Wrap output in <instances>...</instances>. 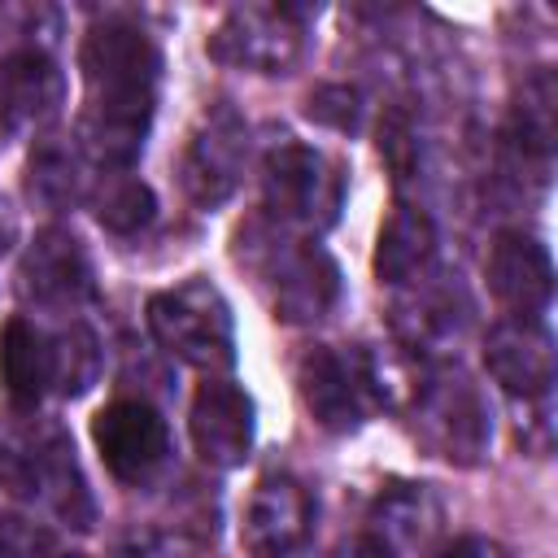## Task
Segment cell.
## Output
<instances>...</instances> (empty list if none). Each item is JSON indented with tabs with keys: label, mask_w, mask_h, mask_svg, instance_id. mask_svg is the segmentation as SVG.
I'll return each instance as SVG.
<instances>
[{
	"label": "cell",
	"mask_w": 558,
	"mask_h": 558,
	"mask_svg": "<svg viewBox=\"0 0 558 558\" xmlns=\"http://www.w3.org/2000/svg\"><path fill=\"white\" fill-rule=\"evenodd\" d=\"M83 70V113H78V153L100 170H131L144 153V135L157 113L161 87V48L148 31L122 17L96 22L78 44Z\"/></svg>",
	"instance_id": "cell-1"
},
{
	"label": "cell",
	"mask_w": 558,
	"mask_h": 558,
	"mask_svg": "<svg viewBox=\"0 0 558 558\" xmlns=\"http://www.w3.org/2000/svg\"><path fill=\"white\" fill-rule=\"evenodd\" d=\"M235 257L257 275L279 323H318L340 301V270L336 262L296 231L279 222H248L235 235Z\"/></svg>",
	"instance_id": "cell-2"
},
{
	"label": "cell",
	"mask_w": 558,
	"mask_h": 558,
	"mask_svg": "<svg viewBox=\"0 0 558 558\" xmlns=\"http://www.w3.org/2000/svg\"><path fill=\"white\" fill-rule=\"evenodd\" d=\"M144 314L153 340L183 366L205 371L209 379L235 366V318L209 279L192 275L166 292H153Z\"/></svg>",
	"instance_id": "cell-3"
},
{
	"label": "cell",
	"mask_w": 558,
	"mask_h": 558,
	"mask_svg": "<svg viewBox=\"0 0 558 558\" xmlns=\"http://www.w3.org/2000/svg\"><path fill=\"white\" fill-rule=\"evenodd\" d=\"M296 392L310 418L327 432H357L392 392L388 366L371 349L314 344L296 362Z\"/></svg>",
	"instance_id": "cell-4"
},
{
	"label": "cell",
	"mask_w": 558,
	"mask_h": 558,
	"mask_svg": "<svg viewBox=\"0 0 558 558\" xmlns=\"http://www.w3.org/2000/svg\"><path fill=\"white\" fill-rule=\"evenodd\" d=\"M410 414L418 440L445 462L475 466L493 440V414L484 392L458 366H427L410 388Z\"/></svg>",
	"instance_id": "cell-5"
},
{
	"label": "cell",
	"mask_w": 558,
	"mask_h": 558,
	"mask_svg": "<svg viewBox=\"0 0 558 558\" xmlns=\"http://www.w3.org/2000/svg\"><path fill=\"white\" fill-rule=\"evenodd\" d=\"M262 196L283 231H327L344 205V166L310 144L283 140L262 161Z\"/></svg>",
	"instance_id": "cell-6"
},
{
	"label": "cell",
	"mask_w": 558,
	"mask_h": 558,
	"mask_svg": "<svg viewBox=\"0 0 558 558\" xmlns=\"http://www.w3.org/2000/svg\"><path fill=\"white\" fill-rule=\"evenodd\" d=\"M0 484L22 501L44 506L61 523L74 527L92 523V497L78 475L74 445L57 427L0 440Z\"/></svg>",
	"instance_id": "cell-7"
},
{
	"label": "cell",
	"mask_w": 558,
	"mask_h": 558,
	"mask_svg": "<svg viewBox=\"0 0 558 558\" xmlns=\"http://www.w3.org/2000/svg\"><path fill=\"white\" fill-rule=\"evenodd\" d=\"M301 9L292 4H235L205 39L209 57L231 70L288 74L305 52Z\"/></svg>",
	"instance_id": "cell-8"
},
{
	"label": "cell",
	"mask_w": 558,
	"mask_h": 558,
	"mask_svg": "<svg viewBox=\"0 0 558 558\" xmlns=\"http://www.w3.org/2000/svg\"><path fill=\"white\" fill-rule=\"evenodd\" d=\"M244 157H248V126H244V118L227 100L205 109L201 122L192 126V135L183 144V161H179V183H183L187 201L201 205V209L227 205L231 192L240 187Z\"/></svg>",
	"instance_id": "cell-9"
},
{
	"label": "cell",
	"mask_w": 558,
	"mask_h": 558,
	"mask_svg": "<svg viewBox=\"0 0 558 558\" xmlns=\"http://www.w3.org/2000/svg\"><path fill=\"white\" fill-rule=\"evenodd\" d=\"M92 440H96L105 471L122 484L153 480L170 453L166 418L140 397H118V401L100 405L92 418Z\"/></svg>",
	"instance_id": "cell-10"
},
{
	"label": "cell",
	"mask_w": 558,
	"mask_h": 558,
	"mask_svg": "<svg viewBox=\"0 0 558 558\" xmlns=\"http://www.w3.org/2000/svg\"><path fill=\"white\" fill-rule=\"evenodd\" d=\"M314 527V497L296 475L270 471L253 484L240 519V545L253 558H288Z\"/></svg>",
	"instance_id": "cell-11"
},
{
	"label": "cell",
	"mask_w": 558,
	"mask_h": 558,
	"mask_svg": "<svg viewBox=\"0 0 558 558\" xmlns=\"http://www.w3.org/2000/svg\"><path fill=\"white\" fill-rule=\"evenodd\" d=\"M187 432H192V449L201 453V462L231 471L253 453V432H257V414H253V397L231 384V379H205L192 397L187 410Z\"/></svg>",
	"instance_id": "cell-12"
},
{
	"label": "cell",
	"mask_w": 558,
	"mask_h": 558,
	"mask_svg": "<svg viewBox=\"0 0 558 558\" xmlns=\"http://www.w3.org/2000/svg\"><path fill=\"white\" fill-rule=\"evenodd\" d=\"M484 279L506 318H541V310L554 296L549 248L532 231H497L484 257Z\"/></svg>",
	"instance_id": "cell-13"
},
{
	"label": "cell",
	"mask_w": 558,
	"mask_h": 558,
	"mask_svg": "<svg viewBox=\"0 0 558 558\" xmlns=\"http://www.w3.org/2000/svg\"><path fill=\"white\" fill-rule=\"evenodd\" d=\"M17 292L44 310H70L92 296V262L74 231L44 227L22 262H17Z\"/></svg>",
	"instance_id": "cell-14"
},
{
	"label": "cell",
	"mask_w": 558,
	"mask_h": 558,
	"mask_svg": "<svg viewBox=\"0 0 558 558\" xmlns=\"http://www.w3.org/2000/svg\"><path fill=\"white\" fill-rule=\"evenodd\" d=\"M484 371L510 397L532 401L554 388V336L541 318H501L484 336Z\"/></svg>",
	"instance_id": "cell-15"
},
{
	"label": "cell",
	"mask_w": 558,
	"mask_h": 558,
	"mask_svg": "<svg viewBox=\"0 0 558 558\" xmlns=\"http://www.w3.org/2000/svg\"><path fill=\"white\" fill-rule=\"evenodd\" d=\"M440 501L427 484H392L375 497L362 558H418L440 532Z\"/></svg>",
	"instance_id": "cell-16"
},
{
	"label": "cell",
	"mask_w": 558,
	"mask_h": 558,
	"mask_svg": "<svg viewBox=\"0 0 558 558\" xmlns=\"http://www.w3.org/2000/svg\"><path fill=\"white\" fill-rule=\"evenodd\" d=\"M65 105V74L44 48H13L0 57V122L4 131H44Z\"/></svg>",
	"instance_id": "cell-17"
},
{
	"label": "cell",
	"mask_w": 558,
	"mask_h": 558,
	"mask_svg": "<svg viewBox=\"0 0 558 558\" xmlns=\"http://www.w3.org/2000/svg\"><path fill=\"white\" fill-rule=\"evenodd\" d=\"M436 257V222L427 218V209L397 201L375 235V275L379 283L392 288H410L414 279H423L432 270Z\"/></svg>",
	"instance_id": "cell-18"
},
{
	"label": "cell",
	"mask_w": 558,
	"mask_h": 558,
	"mask_svg": "<svg viewBox=\"0 0 558 558\" xmlns=\"http://www.w3.org/2000/svg\"><path fill=\"white\" fill-rule=\"evenodd\" d=\"M0 384L17 405H39L52 388V336L26 314L4 318L0 327Z\"/></svg>",
	"instance_id": "cell-19"
},
{
	"label": "cell",
	"mask_w": 558,
	"mask_h": 558,
	"mask_svg": "<svg viewBox=\"0 0 558 558\" xmlns=\"http://www.w3.org/2000/svg\"><path fill=\"white\" fill-rule=\"evenodd\" d=\"M466 323V301H458V283H432V275L414 279V292L397 301V331L414 349H436L458 340Z\"/></svg>",
	"instance_id": "cell-20"
},
{
	"label": "cell",
	"mask_w": 558,
	"mask_h": 558,
	"mask_svg": "<svg viewBox=\"0 0 558 558\" xmlns=\"http://www.w3.org/2000/svg\"><path fill=\"white\" fill-rule=\"evenodd\" d=\"M87 187V157L74 140H39L26 157V196L44 209H70L83 201Z\"/></svg>",
	"instance_id": "cell-21"
},
{
	"label": "cell",
	"mask_w": 558,
	"mask_h": 558,
	"mask_svg": "<svg viewBox=\"0 0 558 558\" xmlns=\"http://www.w3.org/2000/svg\"><path fill=\"white\" fill-rule=\"evenodd\" d=\"M92 196V209H96V222L109 231V235H135L144 231L153 218H157V196L153 187L131 174V170H105L100 183L87 192Z\"/></svg>",
	"instance_id": "cell-22"
},
{
	"label": "cell",
	"mask_w": 558,
	"mask_h": 558,
	"mask_svg": "<svg viewBox=\"0 0 558 558\" xmlns=\"http://www.w3.org/2000/svg\"><path fill=\"white\" fill-rule=\"evenodd\" d=\"M100 375V344L83 323H70L52 336V388L61 397H78Z\"/></svg>",
	"instance_id": "cell-23"
},
{
	"label": "cell",
	"mask_w": 558,
	"mask_h": 558,
	"mask_svg": "<svg viewBox=\"0 0 558 558\" xmlns=\"http://www.w3.org/2000/svg\"><path fill=\"white\" fill-rule=\"evenodd\" d=\"M305 113L323 126H336V131H357L362 122V96L344 83H323L318 92H310L305 100Z\"/></svg>",
	"instance_id": "cell-24"
},
{
	"label": "cell",
	"mask_w": 558,
	"mask_h": 558,
	"mask_svg": "<svg viewBox=\"0 0 558 558\" xmlns=\"http://www.w3.org/2000/svg\"><path fill=\"white\" fill-rule=\"evenodd\" d=\"M61 549L52 545V536L17 514H0V558H57Z\"/></svg>",
	"instance_id": "cell-25"
},
{
	"label": "cell",
	"mask_w": 558,
	"mask_h": 558,
	"mask_svg": "<svg viewBox=\"0 0 558 558\" xmlns=\"http://www.w3.org/2000/svg\"><path fill=\"white\" fill-rule=\"evenodd\" d=\"M432 558H510V554H506L493 536H475V532H471V536H453V541H449L445 549H436Z\"/></svg>",
	"instance_id": "cell-26"
},
{
	"label": "cell",
	"mask_w": 558,
	"mask_h": 558,
	"mask_svg": "<svg viewBox=\"0 0 558 558\" xmlns=\"http://www.w3.org/2000/svg\"><path fill=\"white\" fill-rule=\"evenodd\" d=\"M135 558H201V549L183 536H148L144 541V554L135 549Z\"/></svg>",
	"instance_id": "cell-27"
},
{
	"label": "cell",
	"mask_w": 558,
	"mask_h": 558,
	"mask_svg": "<svg viewBox=\"0 0 558 558\" xmlns=\"http://www.w3.org/2000/svg\"><path fill=\"white\" fill-rule=\"evenodd\" d=\"M13 244H17V214H13L9 201H0V257H4Z\"/></svg>",
	"instance_id": "cell-28"
},
{
	"label": "cell",
	"mask_w": 558,
	"mask_h": 558,
	"mask_svg": "<svg viewBox=\"0 0 558 558\" xmlns=\"http://www.w3.org/2000/svg\"><path fill=\"white\" fill-rule=\"evenodd\" d=\"M57 558H83V554H57Z\"/></svg>",
	"instance_id": "cell-29"
}]
</instances>
